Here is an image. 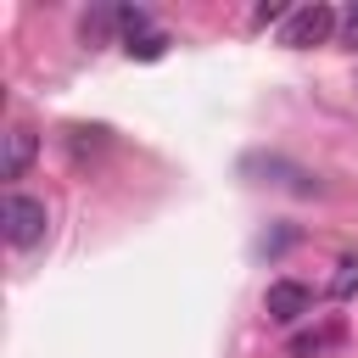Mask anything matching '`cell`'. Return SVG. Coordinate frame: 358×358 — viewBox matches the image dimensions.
I'll return each instance as SVG.
<instances>
[{
    "label": "cell",
    "instance_id": "cell-1",
    "mask_svg": "<svg viewBox=\"0 0 358 358\" xmlns=\"http://www.w3.org/2000/svg\"><path fill=\"white\" fill-rule=\"evenodd\" d=\"M0 229H6V241H11L17 252H28V246L45 241V229H50V207H45L39 196L6 190V201H0Z\"/></svg>",
    "mask_w": 358,
    "mask_h": 358
},
{
    "label": "cell",
    "instance_id": "cell-2",
    "mask_svg": "<svg viewBox=\"0 0 358 358\" xmlns=\"http://www.w3.org/2000/svg\"><path fill=\"white\" fill-rule=\"evenodd\" d=\"M336 11L330 6H302V11H291V22L280 28V45H291V50H308V45H324L330 34H336Z\"/></svg>",
    "mask_w": 358,
    "mask_h": 358
},
{
    "label": "cell",
    "instance_id": "cell-3",
    "mask_svg": "<svg viewBox=\"0 0 358 358\" xmlns=\"http://www.w3.org/2000/svg\"><path fill=\"white\" fill-rule=\"evenodd\" d=\"M263 313H268L274 324H296L302 313H313V291H308L302 280H268V291H263Z\"/></svg>",
    "mask_w": 358,
    "mask_h": 358
},
{
    "label": "cell",
    "instance_id": "cell-4",
    "mask_svg": "<svg viewBox=\"0 0 358 358\" xmlns=\"http://www.w3.org/2000/svg\"><path fill=\"white\" fill-rule=\"evenodd\" d=\"M34 157H39V134H34L28 123L6 129V151H0V179H22V173L34 168Z\"/></svg>",
    "mask_w": 358,
    "mask_h": 358
},
{
    "label": "cell",
    "instance_id": "cell-5",
    "mask_svg": "<svg viewBox=\"0 0 358 358\" xmlns=\"http://www.w3.org/2000/svg\"><path fill=\"white\" fill-rule=\"evenodd\" d=\"M341 341V324H324V330H302V336H291V358H319L324 347H336Z\"/></svg>",
    "mask_w": 358,
    "mask_h": 358
},
{
    "label": "cell",
    "instance_id": "cell-6",
    "mask_svg": "<svg viewBox=\"0 0 358 358\" xmlns=\"http://www.w3.org/2000/svg\"><path fill=\"white\" fill-rule=\"evenodd\" d=\"M112 28H117V6H95V11L84 17V45H101Z\"/></svg>",
    "mask_w": 358,
    "mask_h": 358
},
{
    "label": "cell",
    "instance_id": "cell-7",
    "mask_svg": "<svg viewBox=\"0 0 358 358\" xmlns=\"http://www.w3.org/2000/svg\"><path fill=\"white\" fill-rule=\"evenodd\" d=\"M168 45H173V39H168V34H157V28H151V34H140V39H123V50H129L134 62H157Z\"/></svg>",
    "mask_w": 358,
    "mask_h": 358
},
{
    "label": "cell",
    "instance_id": "cell-8",
    "mask_svg": "<svg viewBox=\"0 0 358 358\" xmlns=\"http://www.w3.org/2000/svg\"><path fill=\"white\" fill-rule=\"evenodd\" d=\"M330 296H358V257H341L336 263V280H330Z\"/></svg>",
    "mask_w": 358,
    "mask_h": 358
},
{
    "label": "cell",
    "instance_id": "cell-9",
    "mask_svg": "<svg viewBox=\"0 0 358 358\" xmlns=\"http://www.w3.org/2000/svg\"><path fill=\"white\" fill-rule=\"evenodd\" d=\"M280 17H285V6H274V0H268V6H257V11H252V22H280Z\"/></svg>",
    "mask_w": 358,
    "mask_h": 358
},
{
    "label": "cell",
    "instance_id": "cell-10",
    "mask_svg": "<svg viewBox=\"0 0 358 358\" xmlns=\"http://www.w3.org/2000/svg\"><path fill=\"white\" fill-rule=\"evenodd\" d=\"M341 34H347V45H352V50H358V6H352V11H347V22H341Z\"/></svg>",
    "mask_w": 358,
    "mask_h": 358
}]
</instances>
